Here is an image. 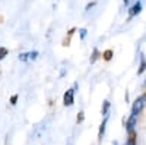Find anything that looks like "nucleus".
I'll return each instance as SVG.
<instances>
[{"label":"nucleus","instance_id":"f257e3e1","mask_svg":"<svg viewBox=\"0 0 146 145\" xmlns=\"http://www.w3.org/2000/svg\"><path fill=\"white\" fill-rule=\"evenodd\" d=\"M145 107H146V90H145V92L142 95H139L137 98L133 101V104H131V116L137 117L143 112Z\"/></svg>","mask_w":146,"mask_h":145},{"label":"nucleus","instance_id":"f03ea898","mask_svg":"<svg viewBox=\"0 0 146 145\" xmlns=\"http://www.w3.org/2000/svg\"><path fill=\"white\" fill-rule=\"evenodd\" d=\"M75 92H76L75 88H70V90H67L64 92V95H63V104L66 107H70V106L75 104Z\"/></svg>","mask_w":146,"mask_h":145},{"label":"nucleus","instance_id":"7ed1b4c3","mask_svg":"<svg viewBox=\"0 0 146 145\" xmlns=\"http://www.w3.org/2000/svg\"><path fill=\"white\" fill-rule=\"evenodd\" d=\"M129 19H131V18H135V16H137L140 12H142V2L140 0H137V2L133 5L131 7H129Z\"/></svg>","mask_w":146,"mask_h":145},{"label":"nucleus","instance_id":"20e7f679","mask_svg":"<svg viewBox=\"0 0 146 145\" xmlns=\"http://www.w3.org/2000/svg\"><path fill=\"white\" fill-rule=\"evenodd\" d=\"M136 122H137V117L130 114V117L126 120V129H127V132H130V130H133V129H135V125H136Z\"/></svg>","mask_w":146,"mask_h":145},{"label":"nucleus","instance_id":"39448f33","mask_svg":"<svg viewBox=\"0 0 146 145\" xmlns=\"http://www.w3.org/2000/svg\"><path fill=\"white\" fill-rule=\"evenodd\" d=\"M107 122H108V116H105V117H104L102 123L100 125V130H98V142H101V141H102V136H104V132H105Z\"/></svg>","mask_w":146,"mask_h":145},{"label":"nucleus","instance_id":"423d86ee","mask_svg":"<svg viewBox=\"0 0 146 145\" xmlns=\"http://www.w3.org/2000/svg\"><path fill=\"white\" fill-rule=\"evenodd\" d=\"M76 32V28H72V29H69L67 31V35L64 37V40H63V43H62V45L63 47H67V45H70V40H72V37H73V34Z\"/></svg>","mask_w":146,"mask_h":145},{"label":"nucleus","instance_id":"0eeeda50","mask_svg":"<svg viewBox=\"0 0 146 145\" xmlns=\"http://www.w3.org/2000/svg\"><path fill=\"white\" fill-rule=\"evenodd\" d=\"M146 70V57L143 53H140V65H139V69H137V75H143Z\"/></svg>","mask_w":146,"mask_h":145},{"label":"nucleus","instance_id":"6e6552de","mask_svg":"<svg viewBox=\"0 0 146 145\" xmlns=\"http://www.w3.org/2000/svg\"><path fill=\"white\" fill-rule=\"evenodd\" d=\"M100 57H102V53H101V51H100V50H98V48H96V47H95L94 50H92V54H91V59H89V62H91V63H95V62H96V60H98Z\"/></svg>","mask_w":146,"mask_h":145},{"label":"nucleus","instance_id":"1a4fd4ad","mask_svg":"<svg viewBox=\"0 0 146 145\" xmlns=\"http://www.w3.org/2000/svg\"><path fill=\"white\" fill-rule=\"evenodd\" d=\"M113 56H114V51L111 48H107L105 51H102V60H105V62H110L113 59Z\"/></svg>","mask_w":146,"mask_h":145},{"label":"nucleus","instance_id":"9d476101","mask_svg":"<svg viewBox=\"0 0 146 145\" xmlns=\"http://www.w3.org/2000/svg\"><path fill=\"white\" fill-rule=\"evenodd\" d=\"M110 107H111V103H110L108 100H104V103H102V108H101V113H102V116H104V117H105V116H108Z\"/></svg>","mask_w":146,"mask_h":145},{"label":"nucleus","instance_id":"9b49d317","mask_svg":"<svg viewBox=\"0 0 146 145\" xmlns=\"http://www.w3.org/2000/svg\"><path fill=\"white\" fill-rule=\"evenodd\" d=\"M7 54H9V50H7V48H6V47H0V60H3Z\"/></svg>","mask_w":146,"mask_h":145},{"label":"nucleus","instance_id":"f8f14e48","mask_svg":"<svg viewBox=\"0 0 146 145\" xmlns=\"http://www.w3.org/2000/svg\"><path fill=\"white\" fill-rule=\"evenodd\" d=\"M83 120H85V113H83V112H79V113H78V117H76V123L80 125Z\"/></svg>","mask_w":146,"mask_h":145},{"label":"nucleus","instance_id":"ddd939ff","mask_svg":"<svg viewBox=\"0 0 146 145\" xmlns=\"http://www.w3.org/2000/svg\"><path fill=\"white\" fill-rule=\"evenodd\" d=\"M38 51H36V50H34V51H28V59L29 60H35L36 57H38Z\"/></svg>","mask_w":146,"mask_h":145},{"label":"nucleus","instance_id":"4468645a","mask_svg":"<svg viewBox=\"0 0 146 145\" xmlns=\"http://www.w3.org/2000/svg\"><path fill=\"white\" fill-rule=\"evenodd\" d=\"M18 98H19V94H13L10 97V104L12 106H16L18 104Z\"/></svg>","mask_w":146,"mask_h":145},{"label":"nucleus","instance_id":"2eb2a0df","mask_svg":"<svg viewBox=\"0 0 146 145\" xmlns=\"http://www.w3.org/2000/svg\"><path fill=\"white\" fill-rule=\"evenodd\" d=\"M86 34H88L86 28H80V29H79V35H80V40H85V37H86Z\"/></svg>","mask_w":146,"mask_h":145},{"label":"nucleus","instance_id":"dca6fc26","mask_svg":"<svg viewBox=\"0 0 146 145\" xmlns=\"http://www.w3.org/2000/svg\"><path fill=\"white\" fill-rule=\"evenodd\" d=\"M19 60L21 62H27V60H29L28 59V53H21L19 54Z\"/></svg>","mask_w":146,"mask_h":145},{"label":"nucleus","instance_id":"f3484780","mask_svg":"<svg viewBox=\"0 0 146 145\" xmlns=\"http://www.w3.org/2000/svg\"><path fill=\"white\" fill-rule=\"evenodd\" d=\"M95 5H96V2H91V3H88V5H86V7H85V10H86V12H88V10H91Z\"/></svg>","mask_w":146,"mask_h":145},{"label":"nucleus","instance_id":"a211bd4d","mask_svg":"<svg viewBox=\"0 0 146 145\" xmlns=\"http://www.w3.org/2000/svg\"><path fill=\"white\" fill-rule=\"evenodd\" d=\"M123 2H124V5H129V3H130V0H123Z\"/></svg>","mask_w":146,"mask_h":145},{"label":"nucleus","instance_id":"6ab92c4d","mask_svg":"<svg viewBox=\"0 0 146 145\" xmlns=\"http://www.w3.org/2000/svg\"><path fill=\"white\" fill-rule=\"evenodd\" d=\"M114 145H117V142H114Z\"/></svg>","mask_w":146,"mask_h":145}]
</instances>
